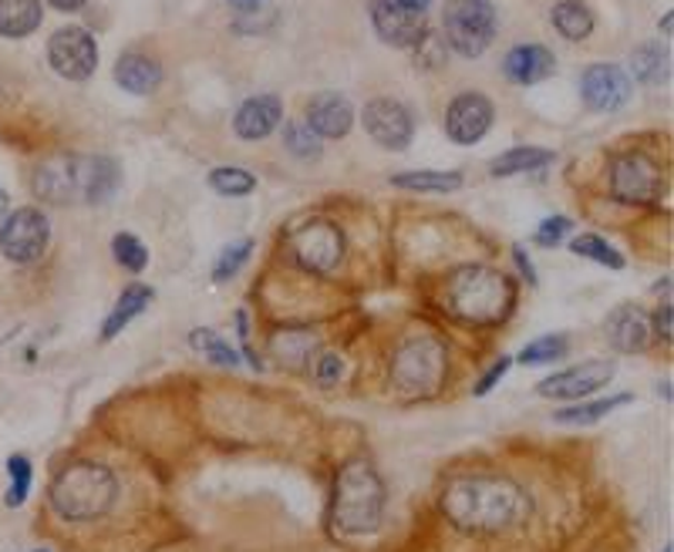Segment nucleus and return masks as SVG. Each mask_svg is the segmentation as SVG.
<instances>
[{"label":"nucleus","mask_w":674,"mask_h":552,"mask_svg":"<svg viewBox=\"0 0 674 552\" xmlns=\"http://www.w3.org/2000/svg\"><path fill=\"white\" fill-rule=\"evenodd\" d=\"M398 4H402V8H408V11H418V14H425V11H428V4H432V0H398Z\"/></svg>","instance_id":"obj_45"},{"label":"nucleus","mask_w":674,"mask_h":552,"mask_svg":"<svg viewBox=\"0 0 674 552\" xmlns=\"http://www.w3.org/2000/svg\"><path fill=\"white\" fill-rule=\"evenodd\" d=\"M391 185L398 189H412V192H456L463 189V172H398L391 175Z\"/></svg>","instance_id":"obj_28"},{"label":"nucleus","mask_w":674,"mask_h":552,"mask_svg":"<svg viewBox=\"0 0 674 552\" xmlns=\"http://www.w3.org/2000/svg\"><path fill=\"white\" fill-rule=\"evenodd\" d=\"M209 189L219 192V195H250L257 189V175L247 172V169H237V165H222V169H212L209 172Z\"/></svg>","instance_id":"obj_32"},{"label":"nucleus","mask_w":674,"mask_h":552,"mask_svg":"<svg viewBox=\"0 0 674 552\" xmlns=\"http://www.w3.org/2000/svg\"><path fill=\"white\" fill-rule=\"evenodd\" d=\"M571 344L564 334H546V338H536L529 341L523 351H519V364L523 368H539V364H553L559 358H567Z\"/></svg>","instance_id":"obj_31"},{"label":"nucleus","mask_w":674,"mask_h":552,"mask_svg":"<svg viewBox=\"0 0 674 552\" xmlns=\"http://www.w3.org/2000/svg\"><path fill=\"white\" fill-rule=\"evenodd\" d=\"M438 509L459 532L499 535L529 515V495L506 475H459L442 489Z\"/></svg>","instance_id":"obj_1"},{"label":"nucleus","mask_w":674,"mask_h":552,"mask_svg":"<svg viewBox=\"0 0 674 552\" xmlns=\"http://www.w3.org/2000/svg\"><path fill=\"white\" fill-rule=\"evenodd\" d=\"M122 185V169L105 155L61 152L34 169V192L48 205H105Z\"/></svg>","instance_id":"obj_2"},{"label":"nucleus","mask_w":674,"mask_h":552,"mask_svg":"<svg viewBox=\"0 0 674 552\" xmlns=\"http://www.w3.org/2000/svg\"><path fill=\"white\" fill-rule=\"evenodd\" d=\"M51 509L68 519V522H95L101 519L111 505L119 499V479L108 465L81 459L65 465L51 489H48Z\"/></svg>","instance_id":"obj_5"},{"label":"nucleus","mask_w":674,"mask_h":552,"mask_svg":"<svg viewBox=\"0 0 674 552\" xmlns=\"http://www.w3.org/2000/svg\"><path fill=\"white\" fill-rule=\"evenodd\" d=\"M654 330H657V338H661L664 344H671V303H664V307L654 313Z\"/></svg>","instance_id":"obj_42"},{"label":"nucleus","mask_w":674,"mask_h":552,"mask_svg":"<svg viewBox=\"0 0 674 552\" xmlns=\"http://www.w3.org/2000/svg\"><path fill=\"white\" fill-rule=\"evenodd\" d=\"M8 475H11V489H8L4 502H8L11 509H18V505H24V502H28L34 469H31V462H28L24 455H11V459H8Z\"/></svg>","instance_id":"obj_37"},{"label":"nucleus","mask_w":674,"mask_h":552,"mask_svg":"<svg viewBox=\"0 0 674 552\" xmlns=\"http://www.w3.org/2000/svg\"><path fill=\"white\" fill-rule=\"evenodd\" d=\"M385 482L368 459H351L337 469L330 492V529L348 539L371 535L385 519Z\"/></svg>","instance_id":"obj_3"},{"label":"nucleus","mask_w":674,"mask_h":552,"mask_svg":"<svg viewBox=\"0 0 674 552\" xmlns=\"http://www.w3.org/2000/svg\"><path fill=\"white\" fill-rule=\"evenodd\" d=\"M230 4H234L237 11H257L260 0H230Z\"/></svg>","instance_id":"obj_46"},{"label":"nucleus","mask_w":674,"mask_h":552,"mask_svg":"<svg viewBox=\"0 0 674 552\" xmlns=\"http://www.w3.org/2000/svg\"><path fill=\"white\" fill-rule=\"evenodd\" d=\"M116 81L132 94H152L162 84V64L149 54L129 51L116 61Z\"/></svg>","instance_id":"obj_22"},{"label":"nucleus","mask_w":674,"mask_h":552,"mask_svg":"<svg viewBox=\"0 0 674 552\" xmlns=\"http://www.w3.org/2000/svg\"><path fill=\"white\" fill-rule=\"evenodd\" d=\"M503 71L513 84H539L556 71V58L543 44H519L506 54Z\"/></svg>","instance_id":"obj_21"},{"label":"nucleus","mask_w":674,"mask_h":552,"mask_svg":"<svg viewBox=\"0 0 674 552\" xmlns=\"http://www.w3.org/2000/svg\"><path fill=\"white\" fill-rule=\"evenodd\" d=\"M614 374H617L614 361H584V364H574L567 371L543 378L536 384V394L549 398V401H584V398L597 394L601 388H607L614 381Z\"/></svg>","instance_id":"obj_11"},{"label":"nucleus","mask_w":674,"mask_h":552,"mask_svg":"<svg viewBox=\"0 0 674 552\" xmlns=\"http://www.w3.org/2000/svg\"><path fill=\"white\" fill-rule=\"evenodd\" d=\"M284 145L297 159H317L320 155V136L307 122H287L284 126Z\"/></svg>","instance_id":"obj_35"},{"label":"nucleus","mask_w":674,"mask_h":552,"mask_svg":"<svg viewBox=\"0 0 674 552\" xmlns=\"http://www.w3.org/2000/svg\"><path fill=\"white\" fill-rule=\"evenodd\" d=\"M152 297H156V290L152 287H146V283H129L126 290H122V297H119V303L111 307V313H108V320H105V327H101V341H111V338H119L122 330L152 303Z\"/></svg>","instance_id":"obj_23"},{"label":"nucleus","mask_w":674,"mask_h":552,"mask_svg":"<svg viewBox=\"0 0 674 552\" xmlns=\"http://www.w3.org/2000/svg\"><path fill=\"white\" fill-rule=\"evenodd\" d=\"M307 126L320 139H345L355 126V108L345 94L320 91L307 101Z\"/></svg>","instance_id":"obj_17"},{"label":"nucleus","mask_w":674,"mask_h":552,"mask_svg":"<svg viewBox=\"0 0 674 552\" xmlns=\"http://www.w3.org/2000/svg\"><path fill=\"white\" fill-rule=\"evenodd\" d=\"M493 101L479 91H466L459 94L445 112V132L456 145H476L486 139V132L493 129Z\"/></svg>","instance_id":"obj_14"},{"label":"nucleus","mask_w":674,"mask_h":552,"mask_svg":"<svg viewBox=\"0 0 674 552\" xmlns=\"http://www.w3.org/2000/svg\"><path fill=\"white\" fill-rule=\"evenodd\" d=\"M667 68H671V58L661 44H641L634 54H631V71L641 84H661L667 81Z\"/></svg>","instance_id":"obj_29"},{"label":"nucleus","mask_w":674,"mask_h":552,"mask_svg":"<svg viewBox=\"0 0 674 552\" xmlns=\"http://www.w3.org/2000/svg\"><path fill=\"white\" fill-rule=\"evenodd\" d=\"M365 132L381 145V149H391V152H402L412 145V136H415V119L412 112L395 101V98H375L365 104Z\"/></svg>","instance_id":"obj_13"},{"label":"nucleus","mask_w":674,"mask_h":552,"mask_svg":"<svg viewBox=\"0 0 674 552\" xmlns=\"http://www.w3.org/2000/svg\"><path fill=\"white\" fill-rule=\"evenodd\" d=\"M48 240H51V223L34 205L14 209L11 215H4V223H0V253L11 263H21V267L38 263L48 250Z\"/></svg>","instance_id":"obj_9"},{"label":"nucleus","mask_w":674,"mask_h":552,"mask_svg":"<svg viewBox=\"0 0 674 552\" xmlns=\"http://www.w3.org/2000/svg\"><path fill=\"white\" fill-rule=\"evenodd\" d=\"M280 122H284V101L277 94H257L240 104L234 129L244 142H260V139L274 136Z\"/></svg>","instance_id":"obj_19"},{"label":"nucleus","mask_w":674,"mask_h":552,"mask_svg":"<svg viewBox=\"0 0 674 552\" xmlns=\"http://www.w3.org/2000/svg\"><path fill=\"white\" fill-rule=\"evenodd\" d=\"M549 162H553V152L536 149V145H523V149H509V152H503L499 159H493L489 172H493L496 179H506V175H519V172L546 169Z\"/></svg>","instance_id":"obj_27"},{"label":"nucleus","mask_w":674,"mask_h":552,"mask_svg":"<svg viewBox=\"0 0 674 552\" xmlns=\"http://www.w3.org/2000/svg\"><path fill=\"white\" fill-rule=\"evenodd\" d=\"M448 374V351L438 338H408L398 344V351L391 354V388L398 398L405 401H422V398H435L445 384Z\"/></svg>","instance_id":"obj_6"},{"label":"nucleus","mask_w":674,"mask_h":552,"mask_svg":"<svg viewBox=\"0 0 674 552\" xmlns=\"http://www.w3.org/2000/svg\"><path fill=\"white\" fill-rule=\"evenodd\" d=\"M607 341L621 354H644L651 344V320L641 307L624 303L607 317Z\"/></svg>","instance_id":"obj_18"},{"label":"nucleus","mask_w":674,"mask_h":552,"mask_svg":"<svg viewBox=\"0 0 674 552\" xmlns=\"http://www.w3.org/2000/svg\"><path fill=\"white\" fill-rule=\"evenodd\" d=\"M41 0H0V38H28L41 28Z\"/></svg>","instance_id":"obj_24"},{"label":"nucleus","mask_w":674,"mask_h":552,"mask_svg":"<svg viewBox=\"0 0 674 552\" xmlns=\"http://www.w3.org/2000/svg\"><path fill=\"white\" fill-rule=\"evenodd\" d=\"M509 364H513L509 358H499V361H496V364H493V368H489V371L483 374V381H479V384L473 388V394H476V398H486V394H489V391H493V388H496V384H499V381L506 378Z\"/></svg>","instance_id":"obj_41"},{"label":"nucleus","mask_w":674,"mask_h":552,"mask_svg":"<svg viewBox=\"0 0 674 552\" xmlns=\"http://www.w3.org/2000/svg\"><path fill=\"white\" fill-rule=\"evenodd\" d=\"M250 253H254V240L230 243L227 250L219 253V260H216V267H212V280H216V283H227V280H234V277L244 270V263L250 260Z\"/></svg>","instance_id":"obj_36"},{"label":"nucleus","mask_w":674,"mask_h":552,"mask_svg":"<svg viewBox=\"0 0 674 552\" xmlns=\"http://www.w3.org/2000/svg\"><path fill=\"white\" fill-rule=\"evenodd\" d=\"M634 401V394H614V398H601V401H581V404H571V408H559L556 414H553V421L556 424H597V421H604L611 411H617V408H624V404H631Z\"/></svg>","instance_id":"obj_26"},{"label":"nucleus","mask_w":674,"mask_h":552,"mask_svg":"<svg viewBox=\"0 0 674 552\" xmlns=\"http://www.w3.org/2000/svg\"><path fill=\"white\" fill-rule=\"evenodd\" d=\"M567 233H574V223H571V219H567V215H553V219H543V223H539V230H536V243L549 250V247H559V243H564Z\"/></svg>","instance_id":"obj_39"},{"label":"nucleus","mask_w":674,"mask_h":552,"mask_svg":"<svg viewBox=\"0 0 674 552\" xmlns=\"http://www.w3.org/2000/svg\"><path fill=\"white\" fill-rule=\"evenodd\" d=\"M290 253L294 260L310 270V273H330L337 263L345 260V233L327 219H310L290 237Z\"/></svg>","instance_id":"obj_10"},{"label":"nucleus","mask_w":674,"mask_h":552,"mask_svg":"<svg viewBox=\"0 0 674 552\" xmlns=\"http://www.w3.org/2000/svg\"><path fill=\"white\" fill-rule=\"evenodd\" d=\"M571 250H574L577 257H584V260L601 263V267L624 270V257H621L607 240H601L597 233H581V237H574V240H571Z\"/></svg>","instance_id":"obj_33"},{"label":"nucleus","mask_w":674,"mask_h":552,"mask_svg":"<svg viewBox=\"0 0 674 552\" xmlns=\"http://www.w3.org/2000/svg\"><path fill=\"white\" fill-rule=\"evenodd\" d=\"M8 209H11V199H8V192H4V189H0V219L8 215Z\"/></svg>","instance_id":"obj_47"},{"label":"nucleus","mask_w":674,"mask_h":552,"mask_svg":"<svg viewBox=\"0 0 674 552\" xmlns=\"http://www.w3.org/2000/svg\"><path fill=\"white\" fill-rule=\"evenodd\" d=\"M310 374L320 388H334L337 381L345 378V358L334 354V351H320L310 364Z\"/></svg>","instance_id":"obj_38"},{"label":"nucleus","mask_w":674,"mask_h":552,"mask_svg":"<svg viewBox=\"0 0 674 552\" xmlns=\"http://www.w3.org/2000/svg\"><path fill=\"white\" fill-rule=\"evenodd\" d=\"M111 257H116L119 267H126L129 273H142L149 267V250L132 233H119L116 240H111Z\"/></svg>","instance_id":"obj_34"},{"label":"nucleus","mask_w":674,"mask_h":552,"mask_svg":"<svg viewBox=\"0 0 674 552\" xmlns=\"http://www.w3.org/2000/svg\"><path fill=\"white\" fill-rule=\"evenodd\" d=\"M671 18H674V14H664V21H661V31H664V34H671V24H674Z\"/></svg>","instance_id":"obj_48"},{"label":"nucleus","mask_w":674,"mask_h":552,"mask_svg":"<svg viewBox=\"0 0 674 552\" xmlns=\"http://www.w3.org/2000/svg\"><path fill=\"white\" fill-rule=\"evenodd\" d=\"M549 18H553V28L567 41H587L594 34V14L581 0H559Z\"/></svg>","instance_id":"obj_25"},{"label":"nucleus","mask_w":674,"mask_h":552,"mask_svg":"<svg viewBox=\"0 0 674 552\" xmlns=\"http://www.w3.org/2000/svg\"><path fill=\"white\" fill-rule=\"evenodd\" d=\"M270 354H274V361H277L280 368L304 374V371H310L314 358L320 354V341H317L314 330L287 327V330H280V334H274V341H270Z\"/></svg>","instance_id":"obj_20"},{"label":"nucleus","mask_w":674,"mask_h":552,"mask_svg":"<svg viewBox=\"0 0 674 552\" xmlns=\"http://www.w3.org/2000/svg\"><path fill=\"white\" fill-rule=\"evenodd\" d=\"M51 68L68 81H88L98 68V44L85 28H61L48 41Z\"/></svg>","instance_id":"obj_12"},{"label":"nucleus","mask_w":674,"mask_h":552,"mask_svg":"<svg viewBox=\"0 0 674 552\" xmlns=\"http://www.w3.org/2000/svg\"><path fill=\"white\" fill-rule=\"evenodd\" d=\"M38 552H41V549H38Z\"/></svg>","instance_id":"obj_50"},{"label":"nucleus","mask_w":674,"mask_h":552,"mask_svg":"<svg viewBox=\"0 0 674 552\" xmlns=\"http://www.w3.org/2000/svg\"><path fill=\"white\" fill-rule=\"evenodd\" d=\"M499 18L489 0H448L442 11L445 44L463 58H479L496 38Z\"/></svg>","instance_id":"obj_7"},{"label":"nucleus","mask_w":674,"mask_h":552,"mask_svg":"<svg viewBox=\"0 0 674 552\" xmlns=\"http://www.w3.org/2000/svg\"><path fill=\"white\" fill-rule=\"evenodd\" d=\"M371 24L378 38L391 48H415L428 31L425 14L402 8L398 0H371Z\"/></svg>","instance_id":"obj_15"},{"label":"nucleus","mask_w":674,"mask_h":552,"mask_svg":"<svg viewBox=\"0 0 674 552\" xmlns=\"http://www.w3.org/2000/svg\"><path fill=\"white\" fill-rule=\"evenodd\" d=\"M445 310L459 323L469 327H493L503 323L516 307V287L509 277L489 267H459L448 273L442 290Z\"/></svg>","instance_id":"obj_4"},{"label":"nucleus","mask_w":674,"mask_h":552,"mask_svg":"<svg viewBox=\"0 0 674 552\" xmlns=\"http://www.w3.org/2000/svg\"><path fill=\"white\" fill-rule=\"evenodd\" d=\"M445 61V44L435 34H422V41L415 44V64L418 68H438Z\"/></svg>","instance_id":"obj_40"},{"label":"nucleus","mask_w":674,"mask_h":552,"mask_svg":"<svg viewBox=\"0 0 674 552\" xmlns=\"http://www.w3.org/2000/svg\"><path fill=\"white\" fill-rule=\"evenodd\" d=\"M611 195L627 205H654L664 195L661 165L644 152H621L611 162Z\"/></svg>","instance_id":"obj_8"},{"label":"nucleus","mask_w":674,"mask_h":552,"mask_svg":"<svg viewBox=\"0 0 674 552\" xmlns=\"http://www.w3.org/2000/svg\"><path fill=\"white\" fill-rule=\"evenodd\" d=\"M581 94L594 112H617L631 98V78L617 64H591L581 78Z\"/></svg>","instance_id":"obj_16"},{"label":"nucleus","mask_w":674,"mask_h":552,"mask_svg":"<svg viewBox=\"0 0 674 552\" xmlns=\"http://www.w3.org/2000/svg\"><path fill=\"white\" fill-rule=\"evenodd\" d=\"M513 257H516V267L523 270L526 283H529V287H536V270H533V263H529L526 250H523V247H513Z\"/></svg>","instance_id":"obj_43"},{"label":"nucleus","mask_w":674,"mask_h":552,"mask_svg":"<svg viewBox=\"0 0 674 552\" xmlns=\"http://www.w3.org/2000/svg\"><path fill=\"white\" fill-rule=\"evenodd\" d=\"M189 344H192L206 361H212L216 368H240V354L230 348V341H222L216 330H192Z\"/></svg>","instance_id":"obj_30"},{"label":"nucleus","mask_w":674,"mask_h":552,"mask_svg":"<svg viewBox=\"0 0 674 552\" xmlns=\"http://www.w3.org/2000/svg\"><path fill=\"white\" fill-rule=\"evenodd\" d=\"M664 552H671V545H667V549H664Z\"/></svg>","instance_id":"obj_49"},{"label":"nucleus","mask_w":674,"mask_h":552,"mask_svg":"<svg viewBox=\"0 0 674 552\" xmlns=\"http://www.w3.org/2000/svg\"><path fill=\"white\" fill-rule=\"evenodd\" d=\"M48 4L54 11H61V14H75V11H81L88 4V0H48Z\"/></svg>","instance_id":"obj_44"}]
</instances>
